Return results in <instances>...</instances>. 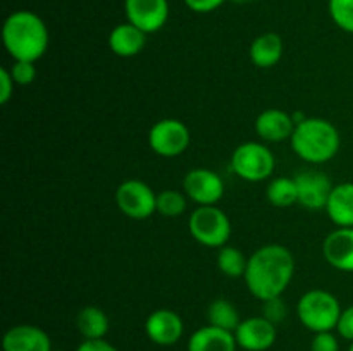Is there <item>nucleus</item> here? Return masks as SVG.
Listing matches in <instances>:
<instances>
[{
  "instance_id": "31",
  "label": "nucleus",
  "mask_w": 353,
  "mask_h": 351,
  "mask_svg": "<svg viewBox=\"0 0 353 351\" xmlns=\"http://www.w3.org/2000/svg\"><path fill=\"white\" fill-rule=\"evenodd\" d=\"M336 332L340 334L343 339L350 341V343L353 341V305L343 308V312H341L340 315V320H338Z\"/></svg>"
},
{
  "instance_id": "17",
  "label": "nucleus",
  "mask_w": 353,
  "mask_h": 351,
  "mask_svg": "<svg viewBox=\"0 0 353 351\" xmlns=\"http://www.w3.org/2000/svg\"><path fill=\"white\" fill-rule=\"evenodd\" d=\"M147 36L148 34L145 31H141L140 28L126 21V23L117 24V26L110 30L107 43H109L110 52L114 55L123 58H131L143 52L145 45H147Z\"/></svg>"
},
{
  "instance_id": "14",
  "label": "nucleus",
  "mask_w": 353,
  "mask_h": 351,
  "mask_svg": "<svg viewBox=\"0 0 353 351\" xmlns=\"http://www.w3.org/2000/svg\"><path fill=\"white\" fill-rule=\"evenodd\" d=\"M255 133L265 143H281L292 140L296 124L293 116L281 109H265L255 117Z\"/></svg>"
},
{
  "instance_id": "5",
  "label": "nucleus",
  "mask_w": 353,
  "mask_h": 351,
  "mask_svg": "<svg viewBox=\"0 0 353 351\" xmlns=\"http://www.w3.org/2000/svg\"><path fill=\"white\" fill-rule=\"evenodd\" d=\"M188 231L199 244L219 250L230 243L233 226L223 209H219L217 205H207L196 206L190 213Z\"/></svg>"
},
{
  "instance_id": "27",
  "label": "nucleus",
  "mask_w": 353,
  "mask_h": 351,
  "mask_svg": "<svg viewBox=\"0 0 353 351\" xmlns=\"http://www.w3.org/2000/svg\"><path fill=\"white\" fill-rule=\"evenodd\" d=\"M14 81L17 86H28L37 79L38 69L37 62L30 61H14V64L9 67Z\"/></svg>"
},
{
  "instance_id": "25",
  "label": "nucleus",
  "mask_w": 353,
  "mask_h": 351,
  "mask_svg": "<svg viewBox=\"0 0 353 351\" xmlns=\"http://www.w3.org/2000/svg\"><path fill=\"white\" fill-rule=\"evenodd\" d=\"M188 206V196L178 189H164L157 193V213L174 219L183 215Z\"/></svg>"
},
{
  "instance_id": "33",
  "label": "nucleus",
  "mask_w": 353,
  "mask_h": 351,
  "mask_svg": "<svg viewBox=\"0 0 353 351\" xmlns=\"http://www.w3.org/2000/svg\"><path fill=\"white\" fill-rule=\"evenodd\" d=\"M76 351H119L114 344L105 339H85Z\"/></svg>"
},
{
  "instance_id": "7",
  "label": "nucleus",
  "mask_w": 353,
  "mask_h": 351,
  "mask_svg": "<svg viewBox=\"0 0 353 351\" xmlns=\"http://www.w3.org/2000/svg\"><path fill=\"white\" fill-rule=\"evenodd\" d=\"M190 143H192V133L188 126L174 117L157 120L148 131V147L159 157H179L188 150Z\"/></svg>"
},
{
  "instance_id": "3",
  "label": "nucleus",
  "mask_w": 353,
  "mask_h": 351,
  "mask_svg": "<svg viewBox=\"0 0 353 351\" xmlns=\"http://www.w3.org/2000/svg\"><path fill=\"white\" fill-rule=\"evenodd\" d=\"M290 143L296 157L319 165L336 157L341 147V134L331 120L324 117H307L296 124Z\"/></svg>"
},
{
  "instance_id": "28",
  "label": "nucleus",
  "mask_w": 353,
  "mask_h": 351,
  "mask_svg": "<svg viewBox=\"0 0 353 351\" xmlns=\"http://www.w3.org/2000/svg\"><path fill=\"white\" fill-rule=\"evenodd\" d=\"M286 313H288V308H286V303L283 301V298H271L262 301V317L272 322L274 326H279L283 320L286 319Z\"/></svg>"
},
{
  "instance_id": "13",
  "label": "nucleus",
  "mask_w": 353,
  "mask_h": 351,
  "mask_svg": "<svg viewBox=\"0 0 353 351\" xmlns=\"http://www.w3.org/2000/svg\"><path fill=\"white\" fill-rule=\"evenodd\" d=\"M145 334L157 346H172L185 334V322L174 310L159 308L145 320Z\"/></svg>"
},
{
  "instance_id": "2",
  "label": "nucleus",
  "mask_w": 353,
  "mask_h": 351,
  "mask_svg": "<svg viewBox=\"0 0 353 351\" xmlns=\"http://www.w3.org/2000/svg\"><path fill=\"white\" fill-rule=\"evenodd\" d=\"M2 41L14 61L37 62L47 54L50 33L45 21L33 10H14L2 26Z\"/></svg>"
},
{
  "instance_id": "11",
  "label": "nucleus",
  "mask_w": 353,
  "mask_h": 351,
  "mask_svg": "<svg viewBox=\"0 0 353 351\" xmlns=\"http://www.w3.org/2000/svg\"><path fill=\"white\" fill-rule=\"evenodd\" d=\"M296 188H299V205L309 210H324L330 200L334 184L330 176L317 169L300 171L295 176Z\"/></svg>"
},
{
  "instance_id": "32",
  "label": "nucleus",
  "mask_w": 353,
  "mask_h": 351,
  "mask_svg": "<svg viewBox=\"0 0 353 351\" xmlns=\"http://www.w3.org/2000/svg\"><path fill=\"white\" fill-rule=\"evenodd\" d=\"M190 10L196 14H209L223 7L228 0H183Z\"/></svg>"
},
{
  "instance_id": "24",
  "label": "nucleus",
  "mask_w": 353,
  "mask_h": 351,
  "mask_svg": "<svg viewBox=\"0 0 353 351\" xmlns=\"http://www.w3.org/2000/svg\"><path fill=\"white\" fill-rule=\"evenodd\" d=\"M247 267L248 257L243 251L238 250L236 246L226 244V246L217 250V268H219L221 274L226 275V277L243 279Z\"/></svg>"
},
{
  "instance_id": "18",
  "label": "nucleus",
  "mask_w": 353,
  "mask_h": 351,
  "mask_svg": "<svg viewBox=\"0 0 353 351\" xmlns=\"http://www.w3.org/2000/svg\"><path fill=\"white\" fill-rule=\"evenodd\" d=\"M238 343L234 332L214 326H203L190 336L186 351H236Z\"/></svg>"
},
{
  "instance_id": "8",
  "label": "nucleus",
  "mask_w": 353,
  "mask_h": 351,
  "mask_svg": "<svg viewBox=\"0 0 353 351\" xmlns=\"http://www.w3.org/2000/svg\"><path fill=\"white\" fill-rule=\"evenodd\" d=\"M116 205L133 220H147L157 213V193L145 181L126 179L116 189Z\"/></svg>"
},
{
  "instance_id": "36",
  "label": "nucleus",
  "mask_w": 353,
  "mask_h": 351,
  "mask_svg": "<svg viewBox=\"0 0 353 351\" xmlns=\"http://www.w3.org/2000/svg\"><path fill=\"white\" fill-rule=\"evenodd\" d=\"M348 351H353V341L350 343V348H348Z\"/></svg>"
},
{
  "instance_id": "15",
  "label": "nucleus",
  "mask_w": 353,
  "mask_h": 351,
  "mask_svg": "<svg viewBox=\"0 0 353 351\" xmlns=\"http://www.w3.org/2000/svg\"><path fill=\"white\" fill-rule=\"evenodd\" d=\"M3 351H52V339L41 327L33 323H19L3 334Z\"/></svg>"
},
{
  "instance_id": "21",
  "label": "nucleus",
  "mask_w": 353,
  "mask_h": 351,
  "mask_svg": "<svg viewBox=\"0 0 353 351\" xmlns=\"http://www.w3.org/2000/svg\"><path fill=\"white\" fill-rule=\"evenodd\" d=\"M76 327L83 339H105L110 329V320L99 306H85L76 315Z\"/></svg>"
},
{
  "instance_id": "4",
  "label": "nucleus",
  "mask_w": 353,
  "mask_h": 351,
  "mask_svg": "<svg viewBox=\"0 0 353 351\" xmlns=\"http://www.w3.org/2000/svg\"><path fill=\"white\" fill-rule=\"evenodd\" d=\"M341 308L340 299L326 289H310L300 296L296 303V317L310 332L336 330Z\"/></svg>"
},
{
  "instance_id": "22",
  "label": "nucleus",
  "mask_w": 353,
  "mask_h": 351,
  "mask_svg": "<svg viewBox=\"0 0 353 351\" xmlns=\"http://www.w3.org/2000/svg\"><path fill=\"white\" fill-rule=\"evenodd\" d=\"M265 198L276 209H288L299 203V188L295 178H272L265 188Z\"/></svg>"
},
{
  "instance_id": "30",
  "label": "nucleus",
  "mask_w": 353,
  "mask_h": 351,
  "mask_svg": "<svg viewBox=\"0 0 353 351\" xmlns=\"http://www.w3.org/2000/svg\"><path fill=\"white\" fill-rule=\"evenodd\" d=\"M16 81H14L12 74H10L9 67L0 69V103L7 105L10 98L14 96V88H16Z\"/></svg>"
},
{
  "instance_id": "12",
  "label": "nucleus",
  "mask_w": 353,
  "mask_h": 351,
  "mask_svg": "<svg viewBox=\"0 0 353 351\" xmlns=\"http://www.w3.org/2000/svg\"><path fill=\"white\" fill-rule=\"evenodd\" d=\"M238 348L245 351H269L278 339V326L265 317H248L234 330Z\"/></svg>"
},
{
  "instance_id": "23",
  "label": "nucleus",
  "mask_w": 353,
  "mask_h": 351,
  "mask_svg": "<svg viewBox=\"0 0 353 351\" xmlns=\"http://www.w3.org/2000/svg\"><path fill=\"white\" fill-rule=\"evenodd\" d=\"M207 322L209 326L219 327V329L234 332L240 326L241 319L238 308L226 298H216L207 306Z\"/></svg>"
},
{
  "instance_id": "29",
  "label": "nucleus",
  "mask_w": 353,
  "mask_h": 351,
  "mask_svg": "<svg viewBox=\"0 0 353 351\" xmlns=\"http://www.w3.org/2000/svg\"><path fill=\"white\" fill-rule=\"evenodd\" d=\"M310 351H340V341L333 330L316 332L310 341Z\"/></svg>"
},
{
  "instance_id": "20",
  "label": "nucleus",
  "mask_w": 353,
  "mask_h": 351,
  "mask_svg": "<svg viewBox=\"0 0 353 351\" xmlns=\"http://www.w3.org/2000/svg\"><path fill=\"white\" fill-rule=\"evenodd\" d=\"M324 210L336 227H353V182L334 184Z\"/></svg>"
},
{
  "instance_id": "26",
  "label": "nucleus",
  "mask_w": 353,
  "mask_h": 351,
  "mask_svg": "<svg viewBox=\"0 0 353 351\" xmlns=\"http://www.w3.org/2000/svg\"><path fill=\"white\" fill-rule=\"evenodd\" d=\"M327 9L333 23L345 33L353 34V0H330Z\"/></svg>"
},
{
  "instance_id": "34",
  "label": "nucleus",
  "mask_w": 353,
  "mask_h": 351,
  "mask_svg": "<svg viewBox=\"0 0 353 351\" xmlns=\"http://www.w3.org/2000/svg\"><path fill=\"white\" fill-rule=\"evenodd\" d=\"M231 2H234V3H248V2H252V0H231Z\"/></svg>"
},
{
  "instance_id": "1",
  "label": "nucleus",
  "mask_w": 353,
  "mask_h": 351,
  "mask_svg": "<svg viewBox=\"0 0 353 351\" xmlns=\"http://www.w3.org/2000/svg\"><path fill=\"white\" fill-rule=\"evenodd\" d=\"M295 275V257L285 244L269 243L248 257L245 284L261 301L279 298L292 284Z\"/></svg>"
},
{
  "instance_id": "35",
  "label": "nucleus",
  "mask_w": 353,
  "mask_h": 351,
  "mask_svg": "<svg viewBox=\"0 0 353 351\" xmlns=\"http://www.w3.org/2000/svg\"><path fill=\"white\" fill-rule=\"evenodd\" d=\"M52 351H68V350H62V348H54Z\"/></svg>"
},
{
  "instance_id": "19",
  "label": "nucleus",
  "mask_w": 353,
  "mask_h": 351,
  "mask_svg": "<svg viewBox=\"0 0 353 351\" xmlns=\"http://www.w3.org/2000/svg\"><path fill=\"white\" fill-rule=\"evenodd\" d=\"M285 52V43L278 33H262L252 41L250 45V61L259 69H271L279 64Z\"/></svg>"
},
{
  "instance_id": "16",
  "label": "nucleus",
  "mask_w": 353,
  "mask_h": 351,
  "mask_svg": "<svg viewBox=\"0 0 353 351\" xmlns=\"http://www.w3.org/2000/svg\"><path fill=\"white\" fill-rule=\"evenodd\" d=\"M324 260L341 272H353V227H336L323 243Z\"/></svg>"
},
{
  "instance_id": "10",
  "label": "nucleus",
  "mask_w": 353,
  "mask_h": 351,
  "mask_svg": "<svg viewBox=\"0 0 353 351\" xmlns=\"http://www.w3.org/2000/svg\"><path fill=\"white\" fill-rule=\"evenodd\" d=\"M124 14L147 34L157 33L169 19V0H124Z\"/></svg>"
},
{
  "instance_id": "9",
  "label": "nucleus",
  "mask_w": 353,
  "mask_h": 351,
  "mask_svg": "<svg viewBox=\"0 0 353 351\" xmlns=\"http://www.w3.org/2000/svg\"><path fill=\"white\" fill-rule=\"evenodd\" d=\"M183 191L196 206L217 205L224 196V181L212 169L196 167L186 172Z\"/></svg>"
},
{
  "instance_id": "6",
  "label": "nucleus",
  "mask_w": 353,
  "mask_h": 351,
  "mask_svg": "<svg viewBox=\"0 0 353 351\" xmlns=\"http://www.w3.org/2000/svg\"><path fill=\"white\" fill-rule=\"evenodd\" d=\"M231 169L247 182H262L272 179L276 171V157L262 141H245L234 148L231 155Z\"/></svg>"
}]
</instances>
